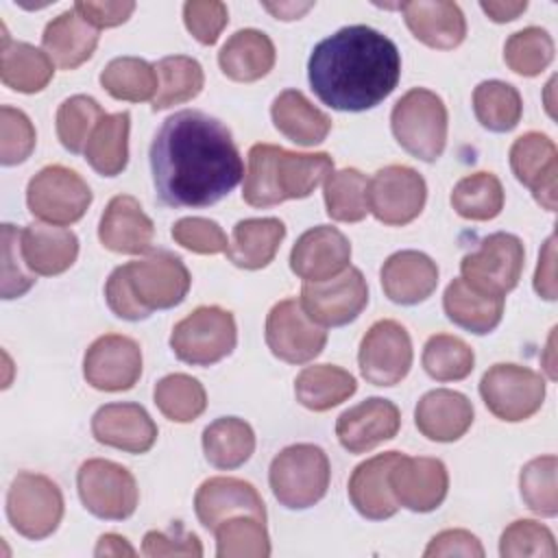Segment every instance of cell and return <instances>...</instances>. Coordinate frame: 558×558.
I'll return each instance as SVG.
<instances>
[{"label":"cell","instance_id":"obj_1","mask_svg":"<svg viewBox=\"0 0 558 558\" xmlns=\"http://www.w3.org/2000/svg\"><path fill=\"white\" fill-rule=\"evenodd\" d=\"M157 196L168 207H207L225 198L244 177L231 131L198 109L172 113L150 144Z\"/></svg>","mask_w":558,"mask_h":558},{"label":"cell","instance_id":"obj_2","mask_svg":"<svg viewBox=\"0 0 558 558\" xmlns=\"http://www.w3.org/2000/svg\"><path fill=\"white\" fill-rule=\"evenodd\" d=\"M401 76L397 44L384 33L353 24L318 41L307 61L314 94L336 111H366L392 94Z\"/></svg>","mask_w":558,"mask_h":558},{"label":"cell","instance_id":"obj_3","mask_svg":"<svg viewBox=\"0 0 558 558\" xmlns=\"http://www.w3.org/2000/svg\"><path fill=\"white\" fill-rule=\"evenodd\" d=\"M190 283L192 277L183 259L157 248L142 259L118 266L105 283V299L118 318L144 320L155 310L179 305L187 296Z\"/></svg>","mask_w":558,"mask_h":558},{"label":"cell","instance_id":"obj_4","mask_svg":"<svg viewBox=\"0 0 558 558\" xmlns=\"http://www.w3.org/2000/svg\"><path fill=\"white\" fill-rule=\"evenodd\" d=\"M331 172L333 159L327 153H292L275 144H255L248 150L242 198L251 207L305 198Z\"/></svg>","mask_w":558,"mask_h":558},{"label":"cell","instance_id":"obj_5","mask_svg":"<svg viewBox=\"0 0 558 558\" xmlns=\"http://www.w3.org/2000/svg\"><path fill=\"white\" fill-rule=\"evenodd\" d=\"M331 466L327 453L312 442L281 449L268 471L275 499L290 510H305L318 504L329 488Z\"/></svg>","mask_w":558,"mask_h":558},{"label":"cell","instance_id":"obj_6","mask_svg":"<svg viewBox=\"0 0 558 558\" xmlns=\"http://www.w3.org/2000/svg\"><path fill=\"white\" fill-rule=\"evenodd\" d=\"M390 129L405 153L436 161L447 144V107L432 89L414 87L395 102Z\"/></svg>","mask_w":558,"mask_h":558},{"label":"cell","instance_id":"obj_7","mask_svg":"<svg viewBox=\"0 0 558 558\" xmlns=\"http://www.w3.org/2000/svg\"><path fill=\"white\" fill-rule=\"evenodd\" d=\"M238 342V327L231 312L218 305H203L179 320L170 333L174 355L192 366H209L231 355Z\"/></svg>","mask_w":558,"mask_h":558},{"label":"cell","instance_id":"obj_8","mask_svg":"<svg viewBox=\"0 0 558 558\" xmlns=\"http://www.w3.org/2000/svg\"><path fill=\"white\" fill-rule=\"evenodd\" d=\"M525 262L523 242L514 233L497 231L480 242V248L460 262L462 279L475 292L506 296L521 279Z\"/></svg>","mask_w":558,"mask_h":558},{"label":"cell","instance_id":"obj_9","mask_svg":"<svg viewBox=\"0 0 558 558\" xmlns=\"http://www.w3.org/2000/svg\"><path fill=\"white\" fill-rule=\"evenodd\" d=\"M7 517L17 534L41 541L61 523L63 495L50 477L22 471L13 477L7 493Z\"/></svg>","mask_w":558,"mask_h":558},{"label":"cell","instance_id":"obj_10","mask_svg":"<svg viewBox=\"0 0 558 558\" xmlns=\"http://www.w3.org/2000/svg\"><path fill=\"white\" fill-rule=\"evenodd\" d=\"M26 205L39 220L65 227L85 216L92 205V190L76 170L54 163L28 181Z\"/></svg>","mask_w":558,"mask_h":558},{"label":"cell","instance_id":"obj_11","mask_svg":"<svg viewBox=\"0 0 558 558\" xmlns=\"http://www.w3.org/2000/svg\"><path fill=\"white\" fill-rule=\"evenodd\" d=\"M76 488L83 506L98 519H129L140 499L137 482L129 469L105 458H92L76 473Z\"/></svg>","mask_w":558,"mask_h":558},{"label":"cell","instance_id":"obj_12","mask_svg":"<svg viewBox=\"0 0 558 558\" xmlns=\"http://www.w3.org/2000/svg\"><path fill=\"white\" fill-rule=\"evenodd\" d=\"M480 395L497 418L519 423L541 410L545 401V379L527 366L495 364L482 375Z\"/></svg>","mask_w":558,"mask_h":558},{"label":"cell","instance_id":"obj_13","mask_svg":"<svg viewBox=\"0 0 558 558\" xmlns=\"http://www.w3.org/2000/svg\"><path fill=\"white\" fill-rule=\"evenodd\" d=\"M299 301L318 325L342 327L353 323L366 307L368 286L362 270L349 266L327 281H305Z\"/></svg>","mask_w":558,"mask_h":558},{"label":"cell","instance_id":"obj_14","mask_svg":"<svg viewBox=\"0 0 558 558\" xmlns=\"http://www.w3.org/2000/svg\"><path fill=\"white\" fill-rule=\"evenodd\" d=\"M264 336L270 353L288 364H305L327 344L325 327L312 320L296 299H283L272 305Z\"/></svg>","mask_w":558,"mask_h":558},{"label":"cell","instance_id":"obj_15","mask_svg":"<svg viewBox=\"0 0 558 558\" xmlns=\"http://www.w3.org/2000/svg\"><path fill=\"white\" fill-rule=\"evenodd\" d=\"M425 179L410 166H386L368 181V211L384 225L403 227L425 207Z\"/></svg>","mask_w":558,"mask_h":558},{"label":"cell","instance_id":"obj_16","mask_svg":"<svg viewBox=\"0 0 558 558\" xmlns=\"http://www.w3.org/2000/svg\"><path fill=\"white\" fill-rule=\"evenodd\" d=\"M357 364L362 377L373 386L399 384L412 366V340L397 320H377L360 342Z\"/></svg>","mask_w":558,"mask_h":558},{"label":"cell","instance_id":"obj_17","mask_svg":"<svg viewBox=\"0 0 558 558\" xmlns=\"http://www.w3.org/2000/svg\"><path fill=\"white\" fill-rule=\"evenodd\" d=\"M142 375L140 344L120 333H105L96 338L83 357L85 381L105 392L129 390Z\"/></svg>","mask_w":558,"mask_h":558},{"label":"cell","instance_id":"obj_18","mask_svg":"<svg viewBox=\"0 0 558 558\" xmlns=\"http://www.w3.org/2000/svg\"><path fill=\"white\" fill-rule=\"evenodd\" d=\"M388 480L397 504L412 512L436 510L449 490V473L438 458L399 453Z\"/></svg>","mask_w":558,"mask_h":558},{"label":"cell","instance_id":"obj_19","mask_svg":"<svg viewBox=\"0 0 558 558\" xmlns=\"http://www.w3.org/2000/svg\"><path fill=\"white\" fill-rule=\"evenodd\" d=\"M510 168L519 183L530 187L534 201L547 211L556 209L558 150L545 133H523L510 146Z\"/></svg>","mask_w":558,"mask_h":558},{"label":"cell","instance_id":"obj_20","mask_svg":"<svg viewBox=\"0 0 558 558\" xmlns=\"http://www.w3.org/2000/svg\"><path fill=\"white\" fill-rule=\"evenodd\" d=\"M349 262L351 244L347 235L331 225L307 229L290 251V268L303 281H327L347 270Z\"/></svg>","mask_w":558,"mask_h":558},{"label":"cell","instance_id":"obj_21","mask_svg":"<svg viewBox=\"0 0 558 558\" xmlns=\"http://www.w3.org/2000/svg\"><path fill=\"white\" fill-rule=\"evenodd\" d=\"M401 427L399 408L381 397L364 399L344 410L336 421V436L351 453H366L379 442L397 436Z\"/></svg>","mask_w":558,"mask_h":558},{"label":"cell","instance_id":"obj_22","mask_svg":"<svg viewBox=\"0 0 558 558\" xmlns=\"http://www.w3.org/2000/svg\"><path fill=\"white\" fill-rule=\"evenodd\" d=\"M194 512L203 527L216 530L229 517L251 514L266 521V506L257 488L238 477H209L194 495Z\"/></svg>","mask_w":558,"mask_h":558},{"label":"cell","instance_id":"obj_23","mask_svg":"<svg viewBox=\"0 0 558 558\" xmlns=\"http://www.w3.org/2000/svg\"><path fill=\"white\" fill-rule=\"evenodd\" d=\"M92 434L100 445L146 453L157 440V425L140 403H107L92 416Z\"/></svg>","mask_w":558,"mask_h":558},{"label":"cell","instance_id":"obj_24","mask_svg":"<svg viewBox=\"0 0 558 558\" xmlns=\"http://www.w3.org/2000/svg\"><path fill=\"white\" fill-rule=\"evenodd\" d=\"M155 227L137 198L118 194L100 216L98 240L105 248L122 255H142L153 248Z\"/></svg>","mask_w":558,"mask_h":558},{"label":"cell","instance_id":"obj_25","mask_svg":"<svg viewBox=\"0 0 558 558\" xmlns=\"http://www.w3.org/2000/svg\"><path fill=\"white\" fill-rule=\"evenodd\" d=\"M399 451L377 453L357 464L349 477V499L353 508L371 521H384L397 514L399 504L390 488V469Z\"/></svg>","mask_w":558,"mask_h":558},{"label":"cell","instance_id":"obj_26","mask_svg":"<svg viewBox=\"0 0 558 558\" xmlns=\"http://www.w3.org/2000/svg\"><path fill=\"white\" fill-rule=\"evenodd\" d=\"M438 286L436 262L421 251H397L381 266L384 294L399 305H416Z\"/></svg>","mask_w":558,"mask_h":558},{"label":"cell","instance_id":"obj_27","mask_svg":"<svg viewBox=\"0 0 558 558\" xmlns=\"http://www.w3.org/2000/svg\"><path fill=\"white\" fill-rule=\"evenodd\" d=\"M414 423L425 438L436 442H453L471 427L473 403L458 390L436 388L418 399Z\"/></svg>","mask_w":558,"mask_h":558},{"label":"cell","instance_id":"obj_28","mask_svg":"<svg viewBox=\"0 0 558 558\" xmlns=\"http://www.w3.org/2000/svg\"><path fill=\"white\" fill-rule=\"evenodd\" d=\"M410 33L425 46L451 50L466 37V20L456 2L414 0L401 4Z\"/></svg>","mask_w":558,"mask_h":558},{"label":"cell","instance_id":"obj_29","mask_svg":"<svg viewBox=\"0 0 558 558\" xmlns=\"http://www.w3.org/2000/svg\"><path fill=\"white\" fill-rule=\"evenodd\" d=\"M20 244L26 268L44 277L65 272L78 255L76 233L59 225L31 222L22 229Z\"/></svg>","mask_w":558,"mask_h":558},{"label":"cell","instance_id":"obj_30","mask_svg":"<svg viewBox=\"0 0 558 558\" xmlns=\"http://www.w3.org/2000/svg\"><path fill=\"white\" fill-rule=\"evenodd\" d=\"M98 37V28L87 24L72 7L46 24L41 44L54 65L74 70L94 54Z\"/></svg>","mask_w":558,"mask_h":558},{"label":"cell","instance_id":"obj_31","mask_svg":"<svg viewBox=\"0 0 558 558\" xmlns=\"http://www.w3.org/2000/svg\"><path fill=\"white\" fill-rule=\"evenodd\" d=\"M218 65L231 81H259L275 65V44L266 33L257 28H242L233 33L220 48Z\"/></svg>","mask_w":558,"mask_h":558},{"label":"cell","instance_id":"obj_32","mask_svg":"<svg viewBox=\"0 0 558 558\" xmlns=\"http://www.w3.org/2000/svg\"><path fill=\"white\" fill-rule=\"evenodd\" d=\"M283 238L286 225L279 218H246L235 222L225 253L233 266L259 270L275 259Z\"/></svg>","mask_w":558,"mask_h":558},{"label":"cell","instance_id":"obj_33","mask_svg":"<svg viewBox=\"0 0 558 558\" xmlns=\"http://www.w3.org/2000/svg\"><path fill=\"white\" fill-rule=\"evenodd\" d=\"M270 116L275 129L299 146H316L331 131L329 116L316 109L299 89L281 92L272 100Z\"/></svg>","mask_w":558,"mask_h":558},{"label":"cell","instance_id":"obj_34","mask_svg":"<svg viewBox=\"0 0 558 558\" xmlns=\"http://www.w3.org/2000/svg\"><path fill=\"white\" fill-rule=\"evenodd\" d=\"M54 74L52 59L26 41H13L2 28V52H0V78L7 87L35 94L41 92Z\"/></svg>","mask_w":558,"mask_h":558},{"label":"cell","instance_id":"obj_35","mask_svg":"<svg viewBox=\"0 0 558 558\" xmlns=\"http://www.w3.org/2000/svg\"><path fill=\"white\" fill-rule=\"evenodd\" d=\"M442 307L447 318L475 333V336H484L490 333L504 316V299L501 296H488L482 292H475L473 288H469L464 283L462 277L453 279L442 296Z\"/></svg>","mask_w":558,"mask_h":558},{"label":"cell","instance_id":"obj_36","mask_svg":"<svg viewBox=\"0 0 558 558\" xmlns=\"http://www.w3.org/2000/svg\"><path fill=\"white\" fill-rule=\"evenodd\" d=\"M355 390V377L333 364L305 366L294 379L296 401L312 412L331 410L347 401Z\"/></svg>","mask_w":558,"mask_h":558},{"label":"cell","instance_id":"obj_37","mask_svg":"<svg viewBox=\"0 0 558 558\" xmlns=\"http://www.w3.org/2000/svg\"><path fill=\"white\" fill-rule=\"evenodd\" d=\"M203 451L211 466L222 471L238 469L255 451V432L238 416H220L205 427Z\"/></svg>","mask_w":558,"mask_h":558},{"label":"cell","instance_id":"obj_38","mask_svg":"<svg viewBox=\"0 0 558 558\" xmlns=\"http://www.w3.org/2000/svg\"><path fill=\"white\" fill-rule=\"evenodd\" d=\"M129 111L107 113L94 129L87 146V163L102 177H118L129 161Z\"/></svg>","mask_w":558,"mask_h":558},{"label":"cell","instance_id":"obj_39","mask_svg":"<svg viewBox=\"0 0 558 558\" xmlns=\"http://www.w3.org/2000/svg\"><path fill=\"white\" fill-rule=\"evenodd\" d=\"M159 87L153 98V111H161L196 98L205 85L203 68L196 59L185 54L163 57L155 65Z\"/></svg>","mask_w":558,"mask_h":558},{"label":"cell","instance_id":"obj_40","mask_svg":"<svg viewBox=\"0 0 558 558\" xmlns=\"http://www.w3.org/2000/svg\"><path fill=\"white\" fill-rule=\"evenodd\" d=\"M100 85L116 100H153L159 87L157 70L140 57H116L100 72Z\"/></svg>","mask_w":558,"mask_h":558},{"label":"cell","instance_id":"obj_41","mask_svg":"<svg viewBox=\"0 0 558 558\" xmlns=\"http://www.w3.org/2000/svg\"><path fill=\"white\" fill-rule=\"evenodd\" d=\"M473 111L477 122L493 133L512 131L523 113V100L510 83L490 78L473 89Z\"/></svg>","mask_w":558,"mask_h":558},{"label":"cell","instance_id":"obj_42","mask_svg":"<svg viewBox=\"0 0 558 558\" xmlns=\"http://www.w3.org/2000/svg\"><path fill=\"white\" fill-rule=\"evenodd\" d=\"M451 207L466 220H493L504 209V187L493 172L462 177L451 190Z\"/></svg>","mask_w":558,"mask_h":558},{"label":"cell","instance_id":"obj_43","mask_svg":"<svg viewBox=\"0 0 558 558\" xmlns=\"http://www.w3.org/2000/svg\"><path fill=\"white\" fill-rule=\"evenodd\" d=\"M327 216L338 222H360L368 214V179L357 168H342L325 179Z\"/></svg>","mask_w":558,"mask_h":558},{"label":"cell","instance_id":"obj_44","mask_svg":"<svg viewBox=\"0 0 558 558\" xmlns=\"http://www.w3.org/2000/svg\"><path fill=\"white\" fill-rule=\"evenodd\" d=\"M216 556L218 558H266L270 556V538L266 521L238 514L216 525Z\"/></svg>","mask_w":558,"mask_h":558},{"label":"cell","instance_id":"obj_45","mask_svg":"<svg viewBox=\"0 0 558 558\" xmlns=\"http://www.w3.org/2000/svg\"><path fill=\"white\" fill-rule=\"evenodd\" d=\"M155 405L174 423H190L207 408V395L198 379L185 373H172L155 384Z\"/></svg>","mask_w":558,"mask_h":558},{"label":"cell","instance_id":"obj_46","mask_svg":"<svg viewBox=\"0 0 558 558\" xmlns=\"http://www.w3.org/2000/svg\"><path fill=\"white\" fill-rule=\"evenodd\" d=\"M107 113L96 98L76 94L65 98L57 109V137L65 150L72 155L85 153V146L96 129V124Z\"/></svg>","mask_w":558,"mask_h":558},{"label":"cell","instance_id":"obj_47","mask_svg":"<svg viewBox=\"0 0 558 558\" xmlns=\"http://www.w3.org/2000/svg\"><path fill=\"white\" fill-rule=\"evenodd\" d=\"M473 349L449 333L432 336L423 347V368L436 381H460L471 375Z\"/></svg>","mask_w":558,"mask_h":558},{"label":"cell","instance_id":"obj_48","mask_svg":"<svg viewBox=\"0 0 558 558\" xmlns=\"http://www.w3.org/2000/svg\"><path fill=\"white\" fill-rule=\"evenodd\" d=\"M504 61L521 76H538L554 61V39L538 26L517 31L504 46Z\"/></svg>","mask_w":558,"mask_h":558},{"label":"cell","instance_id":"obj_49","mask_svg":"<svg viewBox=\"0 0 558 558\" xmlns=\"http://www.w3.org/2000/svg\"><path fill=\"white\" fill-rule=\"evenodd\" d=\"M556 456H541L530 460L519 475V488L525 506L541 517L558 514V488H556Z\"/></svg>","mask_w":558,"mask_h":558},{"label":"cell","instance_id":"obj_50","mask_svg":"<svg viewBox=\"0 0 558 558\" xmlns=\"http://www.w3.org/2000/svg\"><path fill=\"white\" fill-rule=\"evenodd\" d=\"M556 551L558 549L551 530L532 519H519L510 523L499 538V554L504 558H554Z\"/></svg>","mask_w":558,"mask_h":558},{"label":"cell","instance_id":"obj_51","mask_svg":"<svg viewBox=\"0 0 558 558\" xmlns=\"http://www.w3.org/2000/svg\"><path fill=\"white\" fill-rule=\"evenodd\" d=\"M35 126L20 109L4 105L0 109V161L2 166H17L35 150Z\"/></svg>","mask_w":558,"mask_h":558},{"label":"cell","instance_id":"obj_52","mask_svg":"<svg viewBox=\"0 0 558 558\" xmlns=\"http://www.w3.org/2000/svg\"><path fill=\"white\" fill-rule=\"evenodd\" d=\"M170 233L177 244H181L187 251L201 253V255L225 253L229 246V240H227V233L222 231V227L209 218H198V216L181 218L172 225Z\"/></svg>","mask_w":558,"mask_h":558},{"label":"cell","instance_id":"obj_53","mask_svg":"<svg viewBox=\"0 0 558 558\" xmlns=\"http://www.w3.org/2000/svg\"><path fill=\"white\" fill-rule=\"evenodd\" d=\"M20 238L22 231L17 227L2 225V299H17L35 283V277L24 270Z\"/></svg>","mask_w":558,"mask_h":558},{"label":"cell","instance_id":"obj_54","mask_svg":"<svg viewBox=\"0 0 558 558\" xmlns=\"http://www.w3.org/2000/svg\"><path fill=\"white\" fill-rule=\"evenodd\" d=\"M183 22L196 41L211 46L227 26L229 11L218 0H190L183 4Z\"/></svg>","mask_w":558,"mask_h":558},{"label":"cell","instance_id":"obj_55","mask_svg":"<svg viewBox=\"0 0 558 558\" xmlns=\"http://www.w3.org/2000/svg\"><path fill=\"white\" fill-rule=\"evenodd\" d=\"M142 554L148 558H161V556H203V545L196 534L185 532L183 525L177 521L172 525V532H157L150 530L144 536Z\"/></svg>","mask_w":558,"mask_h":558},{"label":"cell","instance_id":"obj_56","mask_svg":"<svg viewBox=\"0 0 558 558\" xmlns=\"http://www.w3.org/2000/svg\"><path fill=\"white\" fill-rule=\"evenodd\" d=\"M425 558H440V556H466V558H482L484 547L475 534L469 530H445L436 534L429 545L425 547Z\"/></svg>","mask_w":558,"mask_h":558},{"label":"cell","instance_id":"obj_57","mask_svg":"<svg viewBox=\"0 0 558 558\" xmlns=\"http://www.w3.org/2000/svg\"><path fill=\"white\" fill-rule=\"evenodd\" d=\"M74 11L94 28H111L124 24L135 11V2H76Z\"/></svg>","mask_w":558,"mask_h":558},{"label":"cell","instance_id":"obj_58","mask_svg":"<svg viewBox=\"0 0 558 558\" xmlns=\"http://www.w3.org/2000/svg\"><path fill=\"white\" fill-rule=\"evenodd\" d=\"M556 235H549L541 255H538V266L534 272V290L538 296H543L545 301H554L556 299Z\"/></svg>","mask_w":558,"mask_h":558},{"label":"cell","instance_id":"obj_59","mask_svg":"<svg viewBox=\"0 0 558 558\" xmlns=\"http://www.w3.org/2000/svg\"><path fill=\"white\" fill-rule=\"evenodd\" d=\"M482 11L497 24H504V22H512L517 20L525 9H527V2L525 0H519V2H499V0H488V2H480Z\"/></svg>","mask_w":558,"mask_h":558},{"label":"cell","instance_id":"obj_60","mask_svg":"<svg viewBox=\"0 0 558 558\" xmlns=\"http://www.w3.org/2000/svg\"><path fill=\"white\" fill-rule=\"evenodd\" d=\"M94 556H135V549L120 534H102L98 538Z\"/></svg>","mask_w":558,"mask_h":558},{"label":"cell","instance_id":"obj_61","mask_svg":"<svg viewBox=\"0 0 558 558\" xmlns=\"http://www.w3.org/2000/svg\"><path fill=\"white\" fill-rule=\"evenodd\" d=\"M314 4H296V2H279V4H264L266 11H270L277 20H299L305 11H310Z\"/></svg>","mask_w":558,"mask_h":558}]
</instances>
